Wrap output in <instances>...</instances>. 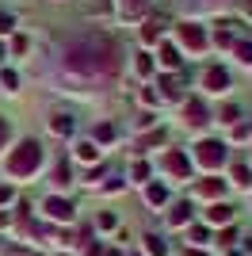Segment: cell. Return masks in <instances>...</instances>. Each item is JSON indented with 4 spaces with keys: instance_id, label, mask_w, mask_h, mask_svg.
Instances as JSON below:
<instances>
[{
    "instance_id": "obj_1",
    "label": "cell",
    "mask_w": 252,
    "mask_h": 256,
    "mask_svg": "<svg viewBox=\"0 0 252 256\" xmlns=\"http://www.w3.org/2000/svg\"><path fill=\"white\" fill-rule=\"evenodd\" d=\"M65 69L76 76H111L118 69V46L107 34H84L65 46Z\"/></svg>"
},
{
    "instance_id": "obj_2",
    "label": "cell",
    "mask_w": 252,
    "mask_h": 256,
    "mask_svg": "<svg viewBox=\"0 0 252 256\" xmlns=\"http://www.w3.org/2000/svg\"><path fill=\"white\" fill-rule=\"evenodd\" d=\"M42 164V146L34 138H23L16 150L8 153V160H4V172H8L12 180H27V176H34Z\"/></svg>"
},
{
    "instance_id": "obj_3",
    "label": "cell",
    "mask_w": 252,
    "mask_h": 256,
    "mask_svg": "<svg viewBox=\"0 0 252 256\" xmlns=\"http://www.w3.org/2000/svg\"><path fill=\"white\" fill-rule=\"evenodd\" d=\"M226 157H230V153H226L222 142H199V146H195V160H199L202 168H222Z\"/></svg>"
},
{
    "instance_id": "obj_4",
    "label": "cell",
    "mask_w": 252,
    "mask_h": 256,
    "mask_svg": "<svg viewBox=\"0 0 252 256\" xmlns=\"http://www.w3.org/2000/svg\"><path fill=\"white\" fill-rule=\"evenodd\" d=\"M160 168H164L172 180H188V176H191V157H188V153H180V150H168L164 157H160Z\"/></svg>"
},
{
    "instance_id": "obj_5",
    "label": "cell",
    "mask_w": 252,
    "mask_h": 256,
    "mask_svg": "<svg viewBox=\"0 0 252 256\" xmlns=\"http://www.w3.org/2000/svg\"><path fill=\"white\" fill-rule=\"evenodd\" d=\"M42 210H46L50 222H73V218H76V206L69 203V199H62V195H46Z\"/></svg>"
},
{
    "instance_id": "obj_6",
    "label": "cell",
    "mask_w": 252,
    "mask_h": 256,
    "mask_svg": "<svg viewBox=\"0 0 252 256\" xmlns=\"http://www.w3.org/2000/svg\"><path fill=\"white\" fill-rule=\"evenodd\" d=\"M180 46L191 54H202L206 50V31H202L199 23H180Z\"/></svg>"
},
{
    "instance_id": "obj_7",
    "label": "cell",
    "mask_w": 252,
    "mask_h": 256,
    "mask_svg": "<svg viewBox=\"0 0 252 256\" xmlns=\"http://www.w3.org/2000/svg\"><path fill=\"white\" fill-rule=\"evenodd\" d=\"M202 88H206V92H226V88H230V73H226L222 65H210L206 73H202Z\"/></svg>"
},
{
    "instance_id": "obj_8",
    "label": "cell",
    "mask_w": 252,
    "mask_h": 256,
    "mask_svg": "<svg viewBox=\"0 0 252 256\" xmlns=\"http://www.w3.org/2000/svg\"><path fill=\"white\" fill-rule=\"evenodd\" d=\"M191 214H195V206L184 199V203H172V210H168V226H191Z\"/></svg>"
},
{
    "instance_id": "obj_9",
    "label": "cell",
    "mask_w": 252,
    "mask_h": 256,
    "mask_svg": "<svg viewBox=\"0 0 252 256\" xmlns=\"http://www.w3.org/2000/svg\"><path fill=\"white\" fill-rule=\"evenodd\" d=\"M206 222H210V226H230V222H233V206H230V203H210Z\"/></svg>"
},
{
    "instance_id": "obj_10",
    "label": "cell",
    "mask_w": 252,
    "mask_h": 256,
    "mask_svg": "<svg viewBox=\"0 0 252 256\" xmlns=\"http://www.w3.org/2000/svg\"><path fill=\"white\" fill-rule=\"evenodd\" d=\"M184 122H188V126H206V107H202L199 100L184 104Z\"/></svg>"
},
{
    "instance_id": "obj_11",
    "label": "cell",
    "mask_w": 252,
    "mask_h": 256,
    "mask_svg": "<svg viewBox=\"0 0 252 256\" xmlns=\"http://www.w3.org/2000/svg\"><path fill=\"white\" fill-rule=\"evenodd\" d=\"M222 192H226V184H222V180H214V176H206L202 184H195V195H206V199H218Z\"/></svg>"
},
{
    "instance_id": "obj_12",
    "label": "cell",
    "mask_w": 252,
    "mask_h": 256,
    "mask_svg": "<svg viewBox=\"0 0 252 256\" xmlns=\"http://www.w3.org/2000/svg\"><path fill=\"white\" fill-rule=\"evenodd\" d=\"M146 203L149 206H164L168 203V188H164V184H149V188H146Z\"/></svg>"
},
{
    "instance_id": "obj_13",
    "label": "cell",
    "mask_w": 252,
    "mask_h": 256,
    "mask_svg": "<svg viewBox=\"0 0 252 256\" xmlns=\"http://www.w3.org/2000/svg\"><path fill=\"white\" fill-rule=\"evenodd\" d=\"M146 252L149 256H168V241L157 234H146Z\"/></svg>"
},
{
    "instance_id": "obj_14",
    "label": "cell",
    "mask_w": 252,
    "mask_h": 256,
    "mask_svg": "<svg viewBox=\"0 0 252 256\" xmlns=\"http://www.w3.org/2000/svg\"><path fill=\"white\" fill-rule=\"evenodd\" d=\"M188 241H191L195 248H199V245H210V230H206V226H188Z\"/></svg>"
},
{
    "instance_id": "obj_15",
    "label": "cell",
    "mask_w": 252,
    "mask_h": 256,
    "mask_svg": "<svg viewBox=\"0 0 252 256\" xmlns=\"http://www.w3.org/2000/svg\"><path fill=\"white\" fill-rule=\"evenodd\" d=\"M76 160H84V164L100 160V150H96V142H80V146H76Z\"/></svg>"
},
{
    "instance_id": "obj_16",
    "label": "cell",
    "mask_w": 252,
    "mask_h": 256,
    "mask_svg": "<svg viewBox=\"0 0 252 256\" xmlns=\"http://www.w3.org/2000/svg\"><path fill=\"white\" fill-rule=\"evenodd\" d=\"M233 184H237V188H252V168L248 164H233Z\"/></svg>"
},
{
    "instance_id": "obj_17",
    "label": "cell",
    "mask_w": 252,
    "mask_h": 256,
    "mask_svg": "<svg viewBox=\"0 0 252 256\" xmlns=\"http://www.w3.org/2000/svg\"><path fill=\"white\" fill-rule=\"evenodd\" d=\"M50 130H54V134H73V118H69V115H54Z\"/></svg>"
},
{
    "instance_id": "obj_18",
    "label": "cell",
    "mask_w": 252,
    "mask_h": 256,
    "mask_svg": "<svg viewBox=\"0 0 252 256\" xmlns=\"http://www.w3.org/2000/svg\"><path fill=\"white\" fill-rule=\"evenodd\" d=\"M149 0H118V12L122 16H138V12H146Z\"/></svg>"
},
{
    "instance_id": "obj_19",
    "label": "cell",
    "mask_w": 252,
    "mask_h": 256,
    "mask_svg": "<svg viewBox=\"0 0 252 256\" xmlns=\"http://www.w3.org/2000/svg\"><path fill=\"white\" fill-rule=\"evenodd\" d=\"M160 62H164L168 65V69H176V65H180V58H176V46H160Z\"/></svg>"
},
{
    "instance_id": "obj_20",
    "label": "cell",
    "mask_w": 252,
    "mask_h": 256,
    "mask_svg": "<svg viewBox=\"0 0 252 256\" xmlns=\"http://www.w3.org/2000/svg\"><path fill=\"white\" fill-rule=\"evenodd\" d=\"M233 50H237V62L241 65H252V42H237Z\"/></svg>"
},
{
    "instance_id": "obj_21",
    "label": "cell",
    "mask_w": 252,
    "mask_h": 256,
    "mask_svg": "<svg viewBox=\"0 0 252 256\" xmlns=\"http://www.w3.org/2000/svg\"><path fill=\"white\" fill-rule=\"evenodd\" d=\"M142 38H146V42H157V38H160V23H157V20H153V23H146Z\"/></svg>"
},
{
    "instance_id": "obj_22",
    "label": "cell",
    "mask_w": 252,
    "mask_h": 256,
    "mask_svg": "<svg viewBox=\"0 0 252 256\" xmlns=\"http://www.w3.org/2000/svg\"><path fill=\"white\" fill-rule=\"evenodd\" d=\"M130 176H134V184H146V176H149V164H146V160H138L134 168H130Z\"/></svg>"
},
{
    "instance_id": "obj_23",
    "label": "cell",
    "mask_w": 252,
    "mask_h": 256,
    "mask_svg": "<svg viewBox=\"0 0 252 256\" xmlns=\"http://www.w3.org/2000/svg\"><path fill=\"white\" fill-rule=\"evenodd\" d=\"M115 226H118V222H115V214H107V210L96 218V230H115Z\"/></svg>"
},
{
    "instance_id": "obj_24",
    "label": "cell",
    "mask_w": 252,
    "mask_h": 256,
    "mask_svg": "<svg viewBox=\"0 0 252 256\" xmlns=\"http://www.w3.org/2000/svg\"><path fill=\"white\" fill-rule=\"evenodd\" d=\"M138 73H153V58H149V54H138Z\"/></svg>"
},
{
    "instance_id": "obj_25",
    "label": "cell",
    "mask_w": 252,
    "mask_h": 256,
    "mask_svg": "<svg viewBox=\"0 0 252 256\" xmlns=\"http://www.w3.org/2000/svg\"><path fill=\"white\" fill-rule=\"evenodd\" d=\"M0 84L8 88V92H16V84H20V76H16V73H8V69H4V73H0Z\"/></svg>"
},
{
    "instance_id": "obj_26",
    "label": "cell",
    "mask_w": 252,
    "mask_h": 256,
    "mask_svg": "<svg viewBox=\"0 0 252 256\" xmlns=\"http://www.w3.org/2000/svg\"><path fill=\"white\" fill-rule=\"evenodd\" d=\"M54 184H58V188H65V184H69V168H65V164H58V168H54Z\"/></svg>"
},
{
    "instance_id": "obj_27",
    "label": "cell",
    "mask_w": 252,
    "mask_h": 256,
    "mask_svg": "<svg viewBox=\"0 0 252 256\" xmlns=\"http://www.w3.org/2000/svg\"><path fill=\"white\" fill-rule=\"evenodd\" d=\"M111 138H115V130L107 126V122H104V126H96V142H111Z\"/></svg>"
},
{
    "instance_id": "obj_28",
    "label": "cell",
    "mask_w": 252,
    "mask_h": 256,
    "mask_svg": "<svg viewBox=\"0 0 252 256\" xmlns=\"http://www.w3.org/2000/svg\"><path fill=\"white\" fill-rule=\"evenodd\" d=\"M80 256H104V245H100V241H88V245H84V252Z\"/></svg>"
},
{
    "instance_id": "obj_29",
    "label": "cell",
    "mask_w": 252,
    "mask_h": 256,
    "mask_svg": "<svg viewBox=\"0 0 252 256\" xmlns=\"http://www.w3.org/2000/svg\"><path fill=\"white\" fill-rule=\"evenodd\" d=\"M233 237H237V230H222V234H218V245H222V248L233 245Z\"/></svg>"
},
{
    "instance_id": "obj_30",
    "label": "cell",
    "mask_w": 252,
    "mask_h": 256,
    "mask_svg": "<svg viewBox=\"0 0 252 256\" xmlns=\"http://www.w3.org/2000/svg\"><path fill=\"white\" fill-rule=\"evenodd\" d=\"M12 27H16V20H12V16H0V34H8Z\"/></svg>"
},
{
    "instance_id": "obj_31",
    "label": "cell",
    "mask_w": 252,
    "mask_h": 256,
    "mask_svg": "<svg viewBox=\"0 0 252 256\" xmlns=\"http://www.w3.org/2000/svg\"><path fill=\"white\" fill-rule=\"evenodd\" d=\"M4 203H12V188H4V184H0V206Z\"/></svg>"
},
{
    "instance_id": "obj_32",
    "label": "cell",
    "mask_w": 252,
    "mask_h": 256,
    "mask_svg": "<svg viewBox=\"0 0 252 256\" xmlns=\"http://www.w3.org/2000/svg\"><path fill=\"white\" fill-rule=\"evenodd\" d=\"M4 142H8V122L0 118V146H4Z\"/></svg>"
},
{
    "instance_id": "obj_33",
    "label": "cell",
    "mask_w": 252,
    "mask_h": 256,
    "mask_svg": "<svg viewBox=\"0 0 252 256\" xmlns=\"http://www.w3.org/2000/svg\"><path fill=\"white\" fill-rule=\"evenodd\" d=\"M8 222H12V218H8V210H0V230H4Z\"/></svg>"
},
{
    "instance_id": "obj_34",
    "label": "cell",
    "mask_w": 252,
    "mask_h": 256,
    "mask_svg": "<svg viewBox=\"0 0 252 256\" xmlns=\"http://www.w3.org/2000/svg\"><path fill=\"white\" fill-rule=\"evenodd\" d=\"M104 256H122V252H115V248H111V252H104Z\"/></svg>"
},
{
    "instance_id": "obj_35",
    "label": "cell",
    "mask_w": 252,
    "mask_h": 256,
    "mask_svg": "<svg viewBox=\"0 0 252 256\" xmlns=\"http://www.w3.org/2000/svg\"><path fill=\"white\" fill-rule=\"evenodd\" d=\"M248 12H252V0H248Z\"/></svg>"
}]
</instances>
